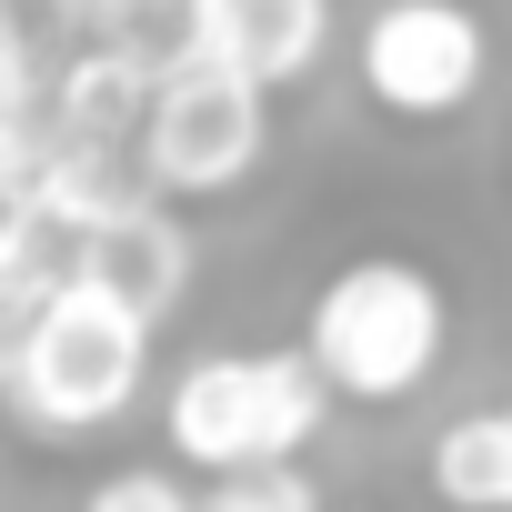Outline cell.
<instances>
[{
    "mask_svg": "<svg viewBox=\"0 0 512 512\" xmlns=\"http://www.w3.org/2000/svg\"><path fill=\"white\" fill-rule=\"evenodd\" d=\"M151 342H161L151 312H131L111 282H71L41 322L0 332V402L31 442L111 432L151 382Z\"/></svg>",
    "mask_w": 512,
    "mask_h": 512,
    "instance_id": "obj_1",
    "label": "cell"
},
{
    "mask_svg": "<svg viewBox=\"0 0 512 512\" xmlns=\"http://www.w3.org/2000/svg\"><path fill=\"white\" fill-rule=\"evenodd\" d=\"M442 342H452V302L422 262H402V251H362V262H342L312 312H302V352L322 362L332 402H412L432 372H442Z\"/></svg>",
    "mask_w": 512,
    "mask_h": 512,
    "instance_id": "obj_2",
    "label": "cell"
},
{
    "mask_svg": "<svg viewBox=\"0 0 512 512\" xmlns=\"http://www.w3.org/2000/svg\"><path fill=\"white\" fill-rule=\"evenodd\" d=\"M322 412H332V382H322V362L302 342H282V352H201L161 392V442L191 472L231 482V472L302 462V442L322 432Z\"/></svg>",
    "mask_w": 512,
    "mask_h": 512,
    "instance_id": "obj_3",
    "label": "cell"
},
{
    "mask_svg": "<svg viewBox=\"0 0 512 512\" xmlns=\"http://www.w3.org/2000/svg\"><path fill=\"white\" fill-rule=\"evenodd\" d=\"M262 151H272V91L171 41L151 121H141V151H131L141 181L161 201H221V191H241L251 171H262Z\"/></svg>",
    "mask_w": 512,
    "mask_h": 512,
    "instance_id": "obj_4",
    "label": "cell"
},
{
    "mask_svg": "<svg viewBox=\"0 0 512 512\" xmlns=\"http://www.w3.org/2000/svg\"><path fill=\"white\" fill-rule=\"evenodd\" d=\"M352 71L372 91V111L392 121H452L482 71H492V41L462 0H382V11L352 31Z\"/></svg>",
    "mask_w": 512,
    "mask_h": 512,
    "instance_id": "obj_5",
    "label": "cell"
},
{
    "mask_svg": "<svg viewBox=\"0 0 512 512\" xmlns=\"http://www.w3.org/2000/svg\"><path fill=\"white\" fill-rule=\"evenodd\" d=\"M342 41V11L332 0H191L181 11V51L262 81V91H292L322 71V51Z\"/></svg>",
    "mask_w": 512,
    "mask_h": 512,
    "instance_id": "obj_6",
    "label": "cell"
},
{
    "mask_svg": "<svg viewBox=\"0 0 512 512\" xmlns=\"http://www.w3.org/2000/svg\"><path fill=\"white\" fill-rule=\"evenodd\" d=\"M151 91H161V51L151 41H81L51 71V131L91 141V151H141Z\"/></svg>",
    "mask_w": 512,
    "mask_h": 512,
    "instance_id": "obj_7",
    "label": "cell"
},
{
    "mask_svg": "<svg viewBox=\"0 0 512 512\" xmlns=\"http://www.w3.org/2000/svg\"><path fill=\"white\" fill-rule=\"evenodd\" d=\"M71 282H91V231L61 221L51 201H11L0 211V332L41 322Z\"/></svg>",
    "mask_w": 512,
    "mask_h": 512,
    "instance_id": "obj_8",
    "label": "cell"
},
{
    "mask_svg": "<svg viewBox=\"0 0 512 512\" xmlns=\"http://www.w3.org/2000/svg\"><path fill=\"white\" fill-rule=\"evenodd\" d=\"M91 282H111L131 312H151V322H171L181 312V292H191V231H181V211L151 191V201H131L101 241H91Z\"/></svg>",
    "mask_w": 512,
    "mask_h": 512,
    "instance_id": "obj_9",
    "label": "cell"
},
{
    "mask_svg": "<svg viewBox=\"0 0 512 512\" xmlns=\"http://www.w3.org/2000/svg\"><path fill=\"white\" fill-rule=\"evenodd\" d=\"M432 502L442 512H512V402L442 422V442H432Z\"/></svg>",
    "mask_w": 512,
    "mask_h": 512,
    "instance_id": "obj_10",
    "label": "cell"
},
{
    "mask_svg": "<svg viewBox=\"0 0 512 512\" xmlns=\"http://www.w3.org/2000/svg\"><path fill=\"white\" fill-rule=\"evenodd\" d=\"M21 11H41V31L61 41V51H81V41H141V21H181L191 0H21Z\"/></svg>",
    "mask_w": 512,
    "mask_h": 512,
    "instance_id": "obj_11",
    "label": "cell"
},
{
    "mask_svg": "<svg viewBox=\"0 0 512 512\" xmlns=\"http://www.w3.org/2000/svg\"><path fill=\"white\" fill-rule=\"evenodd\" d=\"M201 512H322V492H312L302 462H282V472H231V482H211Z\"/></svg>",
    "mask_w": 512,
    "mask_h": 512,
    "instance_id": "obj_12",
    "label": "cell"
},
{
    "mask_svg": "<svg viewBox=\"0 0 512 512\" xmlns=\"http://www.w3.org/2000/svg\"><path fill=\"white\" fill-rule=\"evenodd\" d=\"M81 512H201V502H191V492H181L161 462H141V472H111V482H101Z\"/></svg>",
    "mask_w": 512,
    "mask_h": 512,
    "instance_id": "obj_13",
    "label": "cell"
}]
</instances>
